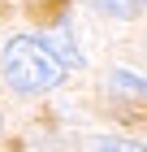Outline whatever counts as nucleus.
<instances>
[{"mask_svg":"<svg viewBox=\"0 0 147 152\" xmlns=\"http://www.w3.org/2000/svg\"><path fill=\"white\" fill-rule=\"evenodd\" d=\"M113 87H125V91L147 96V78H134V74H125V70H117V74H113Z\"/></svg>","mask_w":147,"mask_h":152,"instance_id":"20e7f679","label":"nucleus"},{"mask_svg":"<svg viewBox=\"0 0 147 152\" xmlns=\"http://www.w3.org/2000/svg\"><path fill=\"white\" fill-rule=\"evenodd\" d=\"M138 4H147V0H138Z\"/></svg>","mask_w":147,"mask_h":152,"instance_id":"423d86ee","label":"nucleus"},{"mask_svg":"<svg viewBox=\"0 0 147 152\" xmlns=\"http://www.w3.org/2000/svg\"><path fill=\"white\" fill-rule=\"evenodd\" d=\"M95 148H108V152H143L147 143H138V139H95Z\"/></svg>","mask_w":147,"mask_h":152,"instance_id":"39448f33","label":"nucleus"},{"mask_svg":"<svg viewBox=\"0 0 147 152\" xmlns=\"http://www.w3.org/2000/svg\"><path fill=\"white\" fill-rule=\"evenodd\" d=\"M91 4L100 13H108V18H125V22L138 13V0H91Z\"/></svg>","mask_w":147,"mask_h":152,"instance_id":"7ed1b4c3","label":"nucleus"},{"mask_svg":"<svg viewBox=\"0 0 147 152\" xmlns=\"http://www.w3.org/2000/svg\"><path fill=\"white\" fill-rule=\"evenodd\" d=\"M61 78H65V65L43 39H30V35L9 39V48H4V83L13 91H22V96L52 91V87H61Z\"/></svg>","mask_w":147,"mask_h":152,"instance_id":"f257e3e1","label":"nucleus"},{"mask_svg":"<svg viewBox=\"0 0 147 152\" xmlns=\"http://www.w3.org/2000/svg\"><path fill=\"white\" fill-rule=\"evenodd\" d=\"M43 44L52 48L61 57V65H69V70H82V52L74 48V39H69V31H52V35H43Z\"/></svg>","mask_w":147,"mask_h":152,"instance_id":"f03ea898","label":"nucleus"}]
</instances>
